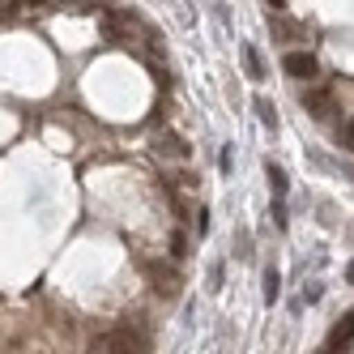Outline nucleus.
Masks as SVG:
<instances>
[{
	"label": "nucleus",
	"mask_w": 354,
	"mask_h": 354,
	"mask_svg": "<svg viewBox=\"0 0 354 354\" xmlns=\"http://www.w3.org/2000/svg\"><path fill=\"white\" fill-rule=\"evenodd\" d=\"M94 346L103 354H149V328H145V320H120V324L103 328Z\"/></svg>",
	"instance_id": "nucleus-1"
},
{
	"label": "nucleus",
	"mask_w": 354,
	"mask_h": 354,
	"mask_svg": "<svg viewBox=\"0 0 354 354\" xmlns=\"http://www.w3.org/2000/svg\"><path fill=\"white\" fill-rule=\"evenodd\" d=\"M282 68H286V77H295V82H316V73H320V64H316L312 52H286Z\"/></svg>",
	"instance_id": "nucleus-2"
},
{
	"label": "nucleus",
	"mask_w": 354,
	"mask_h": 354,
	"mask_svg": "<svg viewBox=\"0 0 354 354\" xmlns=\"http://www.w3.org/2000/svg\"><path fill=\"white\" fill-rule=\"evenodd\" d=\"M299 98H303V107H308V111H312L316 120H328V115L337 111V103H333V90H320V86H308V90H303Z\"/></svg>",
	"instance_id": "nucleus-3"
},
{
	"label": "nucleus",
	"mask_w": 354,
	"mask_h": 354,
	"mask_svg": "<svg viewBox=\"0 0 354 354\" xmlns=\"http://www.w3.org/2000/svg\"><path fill=\"white\" fill-rule=\"evenodd\" d=\"M149 273H154V286H158V295L175 299V295L184 290V277L175 273V269H167V265H149Z\"/></svg>",
	"instance_id": "nucleus-4"
},
{
	"label": "nucleus",
	"mask_w": 354,
	"mask_h": 354,
	"mask_svg": "<svg viewBox=\"0 0 354 354\" xmlns=\"http://www.w3.org/2000/svg\"><path fill=\"white\" fill-rule=\"evenodd\" d=\"M158 154H162V158H188L192 149H188V141H184L180 133H162V137H158Z\"/></svg>",
	"instance_id": "nucleus-5"
},
{
	"label": "nucleus",
	"mask_w": 354,
	"mask_h": 354,
	"mask_svg": "<svg viewBox=\"0 0 354 354\" xmlns=\"http://www.w3.org/2000/svg\"><path fill=\"white\" fill-rule=\"evenodd\" d=\"M265 175H269V188H273V196H277V201H286V192H290L286 171L277 167V162H265Z\"/></svg>",
	"instance_id": "nucleus-6"
},
{
	"label": "nucleus",
	"mask_w": 354,
	"mask_h": 354,
	"mask_svg": "<svg viewBox=\"0 0 354 354\" xmlns=\"http://www.w3.org/2000/svg\"><path fill=\"white\" fill-rule=\"evenodd\" d=\"M239 52H243V64H248V77H252V82H265V60H261V52H257V47H252V43H243Z\"/></svg>",
	"instance_id": "nucleus-7"
},
{
	"label": "nucleus",
	"mask_w": 354,
	"mask_h": 354,
	"mask_svg": "<svg viewBox=\"0 0 354 354\" xmlns=\"http://www.w3.org/2000/svg\"><path fill=\"white\" fill-rule=\"evenodd\" d=\"M277 295H282V273H277V265H265V303L273 308Z\"/></svg>",
	"instance_id": "nucleus-8"
},
{
	"label": "nucleus",
	"mask_w": 354,
	"mask_h": 354,
	"mask_svg": "<svg viewBox=\"0 0 354 354\" xmlns=\"http://www.w3.org/2000/svg\"><path fill=\"white\" fill-rule=\"evenodd\" d=\"M252 107L261 111V124H265V129H273V133H277V107L269 103V98H257V103H252Z\"/></svg>",
	"instance_id": "nucleus-9"
},
{
	"label": "nucleus",
	"mask_w": 354,
	"mask_h": 354,
	"mask_svg": "<svg viewBox=\"0 0 354 354\" xmlns=\"http://www.w3.org/2000/svg\"><path fill=\"white\" fill-rule=\"evenodd\" d=\"M337 145H342V149H350V154H354V115L337 124Z\"/></svg>",
	"instance_id": "nucleus-10"
},
{
	"label": "nucleus",
	"mask_w": 354,
	"mask_h": 354,
	"mask_svg": "<svg viewBox=\"0 0 354 354\" xmlns=\"http://www.w3.org/2000/svg\"><path fill=\"white\" fill-rule=\"evenodd\" d=\"M171 257H188V235H184V231L171 235Z\"/></svg>",
	"instance_id": "nucleus-11"
},
{
	"label": "nucleus",
	"mask_w": 354,
	"mask_h": 354,
	"mask_svg": "<svg viewBox=\"0 0 354 354\" xmlns=\"http://www.w3.org/2000/svg\"><path fill=\"white\" fill-rule=\"evenodd\" d=\"M218 167H222V175H231V171H235V149H231V145H222V158H218Z\"/></svg>",
	"instance_id": "nucleus-12"
},
{
	"label": "nucleus",
	"mask_w": 354,
	"mask_h": 354,
	"mask_svg": "<svg viewBox=\"0 0 354 354\" xmlns=\"http://www.w3.org/2000/svg\"><path fill=\"white\" fill-rule=\"evenodd\" d=\"M269 214H273V222L286 231V205H282V201H273V209H269Z\"/></svg>",
	"instance_id": "nucleus-13"
},
{
	"label": "nucleus",
	"mask_w": 354,
	"mask_h": 354,
	"mask_svg": "<svg viewBox=\"0 0 354 354\" xmlns=\"http://www.w3.org/2000/svg\"><path fill=\"white\" fill-rule=\"evenodd\" d=\"M209 277H214L209 286H214V290H222V265H214V269H209Z\"/></svg>",
	"instance_id": "nucleus-14"
},
{
	"label": "nucleus",
	"mask_w": 354,
	"mask_h": 354,
	"mask_svg": "<svg viewBox=\"0 0 354 354\" xmlns=\"http://www.w3.org/2000/svg\"><path fill=\"white\" fill-rule=\"evenodd\" d=\"M346 282H354V265H350V273H346Z\"/></svg>",
	"instance_id": "nucleus-15"
},
{
	"label": "nucleus",
	"mask_w": 354,
	"mask_h": 354,
	"mask_svg": "<svg viewBox=\"0 0 354 354\" xmlns=\"http://www.w3.org/2000/svg\"><path fill=\"white\" fill-rule=\"evenodd\" d=\"M86 354H103V350H98V346H90V350H86Z\"/></svg>",
	"instance_id": "nucleus-16"
}]
</instances>
